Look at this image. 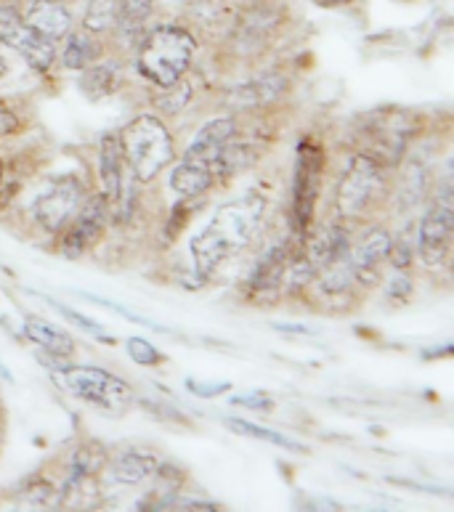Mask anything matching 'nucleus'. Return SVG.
<instances>
[{"label":"nucleus","mask_w":454,"mask_h":512,"mask_svg":"<svg viewBox=\"0 0 454 512\" xmlns=\"http://www.w3.org/2000/svg\"><path fill=\"white\" fill-rule=\"evenodd\" d=\"M115 14H117V0H88L83 14V30L101 35L115 27Z\"/></svg>","instance_id":"27"},{"label":"nucleus","mask_w":454,"mask_h":512,"mask_svg":"<svg viewBox=\"0 0 454 512\" xmlns=\"http://www.w3.org/2000/svg\"><path fill=\"white\" fill-rule=\"evenodd\" d=\"M3 176H6V165H3V160H0V184H3Z\"/></svg>","instance_id":"39"},{"label":"nucleus","mask_w":454,"mask_h":512,"mask_svg":"<svg viewBox=\"0 0 454 512\" xmlns=\"http://www.w3.org/2000/svg\"><path fill=\"white\" fill-rule=\"evenodd\" d=\"M19 505L24 507H48L59 505V489L48 481H32L27 489L19 491Z\"/></svg>","instance_id":"28"},{"label":"nucleus","mask_w":454,"mask_h":512,"mask_svg":"<svg viewBox=\"0 0 454 512\" xmlns=\"http://www.w3.org/2000/svg\"><path fill=\"white\" fill-rule=\"evenodd\" d=\"M290 88V80L279 72H266L261 77H253L247 83L231 85L224 93V101L231 109H258L269 107L274 101H279Z\"/></svg>","instance_id":"15"},{"label":"nucleus","mask_w":454,"mask_h":512,"mask_svg":"<svg viewBox=\"0 0 454 512\" xmlns=\"http://www.w3.org/2000/svg\"><path fill=\"white\" fill-rule=\"evenodd\" d=\"M85 199V186L77 176H59L43 186L30 202V218L48 234H59L77 215Z\"/></svg>","instance_id":"9"},{"label":"nucleus","mask_w":454,"mask_h":512,"mask_svg":"<svg viewBox=\"0 0 454 512\" xmlns=\"http://www.w3.org/2000/svg\"><path fill=\"white\" fill-rule=\"evenodd\" d=\"M401 176L399 186H396V205L401 213H412L415 207H420L425 199L431 197L433 168H436V157H431L428 146H417L407 157L399 162Z\"/></svg>","instance_id":"13"},{"label":"nucleus","mask_w":454,"mask_h":512,"mask_svg":"<svg viewBox=\"0 0 454 512\" xmlns=\"http://www.w3.org/2000/svg\"><path fill=\"white\" fill-rule=\"evenodd\" d=\"M152 11V0H117L115 27L112 30L117 32V38L123 43H136V40L144 38Z\"/></svg>","instance_id":"23"},{"label":"nucleus","mask_w":454,"mask_h":512,"mask_svg":"<svg viewBox=\"0 0 454 512\" xmlns=\"http://www.w3.org/2000/svg\"><path fill=\"white\" fill-rule=\"evenodd\" d=\"M8 72V64H6V59H3V56H0V77L6 75Z\"/></svg>","instance_id":"38"},{"label":"nucleus","mask_w":454,"mask_h":512,"mask_svg":"<svg viewBox=\"0 0 454 512\" xmlns=\"http://www.w3.org/2000/svg\"><path fill=\"white\" fill-rule=\"evenodd\" d=\"M396 274L388 279V287H385V295L391 300H399V303H404V300L412 298V290H415V284H412V276L407 274V268H393Z\"/></svg>","instance_id":"33"},{"label":"nucleus","mask_w":454,"mask_h":512,"mask_svg":"<svg viewBox=\"0 0 454 512\" xmlns=\"http://www.w3.org/2000/svg\"><path fill=\"white\" fill-rule=\"evenodd\" d=\"M107 221L109 205L107 199H104V194H85L83 205H80L75 218L59 231V234H62V239H59V253H62V258H83V255L101 239V234L107 229Z\"/></svg>","instance_id":"10"},{"label":"nucleus","mask_w":454,"mask_h":512,"mask_svg":"<svg viewBox=\"0 0 454 512\" xmlns=\"http://www.w3.org/2000/svg\"><path fill=\"white\" fill-rule=\"evenodd\" d=\"M186 388L192 390L194 396H200V398H218V396H224V393H229L231 390V383H202V380H186Z\"/></svg>","instance_id":"35"},{"label":"nucleus","mask_w":454,"mask_h":512,"mask_svg":"<svg viewBox=\"0 0 454 512\" xmlns=\"http://www.w3.org/2000/svg\"><path fill=\"white\" fill-rule=\"evenodd\" d=\"M123 85V67L117 62H96L83 69L80 75V91L91 101L109 99L112 93L120 91Z\"/></svg>","instance_id":"24"},{"label":"nucleus","mask_w":454,"mask_h":512,"mask_svg":"<svg viewBox=\"0 0 454 512\" xmlns=\"http://www.w3.org/2000/svg\"><path fill=\"white\" fill-rule=\"evenodd\" d=\"M454 231V205H452V178L444 176L439 186L433 184V199L420 226L415 231L417 255L428 268H439L449 260Z\"/></svg>","instance_id":"7"},{"label":"nucleus","mask_w":454,"mask_h":512,"mask_svg":"<svg viewBox=\"0 0 454 512\" xmlns=\"http://www.w3.org/2000/svg\"><path fill=\"white\" fill-rule=\"evenodd\" d=\"M388 192V170L367 154L354 152L346 173L335 189V210L343 221H356L372 213Z\"/></svg>","instance_id":"6"},{"label":"nucleus","mask_w":454,"mask_h":512,"mask_svg":"<svg viewBox=\"0 0 454 512\" xmlns=\"http://www.w3.org/2000/svg\"><path fill=\"white\" fill-rule=\"evenodd\" d=\"M51 380L56 388L80 398L85 404L99 406L107 412H123L136 401V393L123 377L112 375L101 367H77V364H62L51 369Z\"/></svg>","instance_id":"5"},{"label":"nucleus","mask_w":454,"mask_h":512,"mask_svg":"<svg viewBox=\"0 0 454 512\" xmlns=\"http://www.w3.org/2000/svg\"><path fill=\"white\" fill-rule=\"evenodd\" d=\"M125 348H128V356H131L136 364H141V367H160L162 361H165V356L149 343L147 337H128Z\"/></svg>","instance_id":"31"},{"label":"nucleus","mask_w":454,"mask_h":512,"mask_svg":"<svg viewBox=\"0 0 454 512\" xmlns=\"http://www.w3.org/2000/svg\"><path fill=\"white\" fill-rule=\"evenodd\" d=\"M226 428L234 430V433H239V436L258 438V441H266V444L279 446V449L295 451V454H306V446L298 444L295 438L285 436V433H277V430H271V428H263V425H255V422H250V420L226 417Z\"/></svg>","instance_id":"26"},{"label":"nucleus","mask_w":454,"mask_h":512,"mask_svg":"<svg viewBox=\"0 0 454 512\" xmlns=\"http://www.w3.org/2000/svg\"><path fill=\"white\" fill-rule=\"evenodd\" d=\"M48 306L56 308L59 314L67 316V319H70L72 324H75V327H80V329H83V332H88V335H99L101 340H104V343H112V337H107V332H104V327H101L99 321H93V319H88V316L77 314V311H72V308L62 306V303H54V300H48Z\"/></svg>","instance_id":"32"},{"label":"nucleus","mask_w":454,"mask_h":512,"mask_svg":"<svg viewBox=\"0 0 454 512\" xmlns=\"http://www.w3.org/2000/svg\"><path fill=\"white\" fill-rule=\"evenodd\" d=\"M22 329L24 337L38 345L40 351L72 359V353H75V340H72V335H67L62 327H56V324L40 319V316H24Z\"/></svg>","instance_id":"22"},{"label":"nucleus","mask_w":454,"mask_h":512,"mask_svg":"<svg viewBox=\"0 0 454 512\" xmlns=\"http://www.w3.org/2000/svg\"><path fill=\"white\" fill-rule=\"evenodd\" d=\"M393 268H407L412 266V260H415V226L409 223L407 229L396 234L391 242V255H388Z\"/></svg>","instance_id":"29"},{"label":"nucleus","mask_w":454,"mask_h":512,"mask_svg":"<svg viewBox=\"0 0 454 512\" xmlns=\"http://www.w3.org/2000/svg\"><path fill=\"white\" fill-rule=\"evenodd\" d=\"M420 117L401 107H378L354 120L351 138L359 154L380 162L385 170L399 168V162L415 146Z\"/></svg>","instance_id":"2"},{"label":"nucleus","mask_w":454,"mask_h":512,"mask_svg":"<svg viewBox=\"0 0 454 512\" xmlns=\"http://www.w3.org/2000/svg\"><path fill=\"white\" fill-rule=\"evenodd\" d=\"M290 255H293V245H290L287 239H279L277 245H271L269 250L261 255V260L255 263V268L250 271V276H247L245 282V295L250 303L263 306V300H266V303H274V300L282 295Z\"/></svg>","instance_id":"11"},{"label":"nucleus","mask_w":454,"mask_h":512,"mask_svg":"<svg viewBox=\"0 0 454 512\" xmlns=\"http://www.w3.org/2000/svg\"><path fill=\"white\" fill-rule=\"evenodd\" d=\"M263 218H266L263 194L247 192L224 202L189 242L194 271L200 276H210L231 255L247 250L261 234Z\"/></svg>","instance_id":"1"},{"label":"nucleus","mask_w":454,"mask_h":512,"mask_svg":"<svg viewBox=\"0 0 454 512\" xmlns=\"http://www.w3.org/2000/svg\"><path fill=\"white\" fill-rule=\"evenodd\" d=\"M0 43L22 56L35 72H48L56 59V43L35 32L22 16H0Z\"/></svg>","instance_id":"12"},{"label":"nucleus","mask_w":454,"mask_h":512,"mask_svg":"<svg viewBox=\"0 0 454 512\" xmlns=\"http://www.w3.org/2000/svg\"><path fill=\"white\" fill-rule=\"evenodd\" d=\"M231 406H242V409H253V412H271L274 409V398L269 393L253 390V393H239L229 401Z\"/></svg>","instance_id":"34"},{"label":"nucleus","mask_w":454,"mask_h":512,"mask_svg":"<svg viewBox=\"0 0 454 512\" xmlns=\"http://www.w3.org/2000/svg\"><path fill=\"white\" fill-rule=\"evenodd\" d=\"M277 14L271 8H250L245 16H239L237 30H234V43L242 54H258L266 40L277 30Z\"/></svg>","instance_id":"20"},{"label":"nucleus","mask_w":454,"mask_h":512,"mask_svg":"<svg viewBox=\"0 0 454 512\" xmlns=\"http://www.w3.org/2000/svg\"><path fill=\"white\" fill-rule=\"evenodd\" d=\"M125 168L136 184H152L176 160V144L168 125L157 115H139L117 133Z\"/></svg>","instance_id":"4"},{"label":"nucleus","mask_w":454,"mask_h":512,"mask_svg":"<svg viewBox=\"0 0 454 512\" xmlns=\"http://www.w3.org/2000/svg\"><path fill=\"white\" fill-rule=\"evenodd\" d=\"M104 56V48L96 40V35L88 30H72L67 38H64L62 48V64L64 69H72V72H83L85 67H91Z\"/></svg>","instance_id":"25"},{"label":"nucleus","mask_w":454,"mask_h":512,"mask_svg":"<svg viewBox=\"0 0 454 512\" xmlns=\"http://www.w3.org/2000/svg\"><path fill=\"white\" fill-rule=\"evenodd\" d=\"M234 136H239L237 120H234V117H216V120H210V123H205L197 130V136L192 138V144L186 146L184 154L186 157H194V160L205 162V165H210V170L216 173L218 157H221L224 146L229 144Z\"/></svg>","instance_id":"16"},{"label":"nucleus","mask_w":454,"mask_h":512,"mask_svg":"<svg viewBox=\"0 0 454 512\" xmlns=\"http://www.w3.org/2000/svg\"><path fill=\"white\" fill-rule=\"evenodd\" d=\"M277 329H282V332H295V335H311L314 329L306 327V324H274Z\"/></svg>","instance_id":"36"},{"label":"nucleus","mask_w":454,"mask_h":512,"mask_svg":"<svg viewBox=\"0 0 454 512\" xmlns=\"http://www.w3.org/2000/svg\"><path fill=\"white\" fill-rule=\"evenodd\" d=\"M322 170V146L314 144L311 138L301 141V146H298V157H295L293 207H290V221H293V231L298 239H306L308 226L314 221L316 199H319V189H322Z\"/></svg>","instance_id":"8"},{"label":"nucleus","mask_w":454,"mask_h":512,"mask_svg":"<svg viewBox=\"0 0 454 512\" xmlns=\"http://www.w3.org/2000/svg\"><path fill=\"white\" fill-rule=\"evenodd\" d=\"M162 96L154 104L160 107L162 115H178L181 109L189 104V99H192V88H189V83H176V85H170V88H162Z\"/></svg>","instance_id":"30"},{"label":"nucleus","mask_w":454,"mask_h":512,"mask_svg":"<svg viewBox=\"0 0 454 512\" xmlns=\"http://www.w3.org/2000/svg\"><path fill=\"white\" fill-rule=\"evenodd\" d=\"M32 30L48 40H64L72 32V11L62 0H32L22 16Z\"/></svg>","instance_id":"18"},{"label":"nucleus","mask_w":454,"mask_h":512,"mask_svg":"<svg viewBox=\"0 0 454 512\" xmlns=\"http://www.w3.org/2000/svg\"><path fill=\"white\" fill-rule=\"evenodd\" d=\"M393 234L383 226L367 229L362 237L351 242L348 250V266L354 271V279L362 284H375L380 279V266L391 255Z\"/></svg>","instance_id":"14"},{"label":"nucleus","mask_w":454,"mask_h":512,"mask_svg":"<svg viewBox=\"0 0 454 512\" xmlns=\"http://www.w3.org/2000/svg\"><path fill=\"white\" fill-rule=\"evenodd\" d=\"M197 40L181 24H157L144 32L136 51V69L154 88H170L181 83L192 69Z\"/></svg>","instance_id":"3"},{"label":"nucleus","mask_w":454,"mask_h":512,"mask_svg":"<svg viewBox=\"0 0 454 512\" xmlns=\"http://www.w3.org/2000/svg\"><path fill=\"white\" fill-rule=\"evenodd\" d=\"M216 184V173L210 170V165L186 154L170 170V189L176 192L178 199H197L208 194Z\"/></svg>","instance_id":"19"},{"label":"nucleus","mask_w":454,"mask_h":512,"mask_svg":"<svg viewBox=\"0 0 454 512\" xmlns=\"http://www.w3.org/2000/svg\"><path fill=\"white\" fill-rule=\"evenodd\" d=\"M348 250H351V231L343 223H330L322 231L306 234V239H303V255L314 266V271H319L327 263L346 258Z\"/></svg>","instance_id":"17"},{"label":"nucleus","mask_w":454,"mask_h":512,"mask_svg":"<svg viewBox=\"0 0 454 512\" xmlns=\"http://www.w3.org/2000/svg\"><path fill=\"white\" fill-rule=\"evenodd\" d=\"M314 3H319V6L324 8H335V6H346V3H351V0H314Z\"/></svg>","instance_id":"37"},{"label":"nucleus","mask_w":454,"mask_h":512,"mask_svg":"<svg viewBox=\"0 0 454 512\" xmlns=\"http://www.w3.org/2000/svg\"><path fill=\"white\" fill-rule=\"evenodd\" d=\"M157 465L160 462L152 454H144V451H123V454H117L109 462L107 473L120 486H141V483L149 481L157 473Z\"/></svg>","instance_id":"21"}]
</instances>
